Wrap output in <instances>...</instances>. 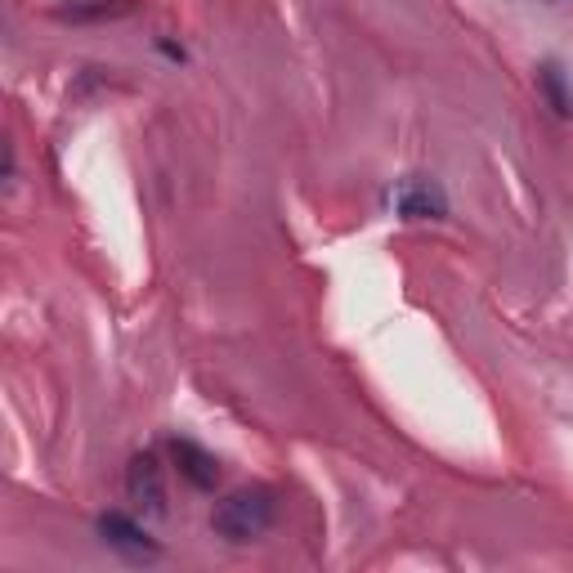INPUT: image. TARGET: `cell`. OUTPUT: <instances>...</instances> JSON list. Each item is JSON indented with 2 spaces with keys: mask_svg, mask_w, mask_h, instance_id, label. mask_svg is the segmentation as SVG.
Listing matches in <instances>:
<instances>
[{
  "mask_svg": "<svg viewBox=\"0 0 573 573\" xmlns=\"http://www.w3.org/2000/svg\"><path fill=\"white\" fill-rule=\"evenodd\" d=\"M72 23H86V19H117V14H131V0H72V5L59 10Z\"/></svg>",
  "mask_w": 573,
  "mask_h": 573,
  "instance_id": "52a82bcc",
  "label": "cell"
},
{
  "mask_svg": "<svg viewBox=\"0 0 573 573\" xmlns=\"http://www.w3.org/2000/svg\"><path fill=\"white\" fill-rule=\"evenodd\" d=\"M99 538L108 551H117L121 560H131V564H153L161 560V547L144 534V524L135 515H121V511H108L99 515Z\"/></svg>",
  "mask_w": 573,
  "mask_h": 573,
  "instance_id": "7a4b0ae2",
  "label": "cell"
},
{
  "mask_svg": "<svg viewBox=\"0 0 573 573\" xmlns=\"http://www.w3.org/2000/svg\"><path fill=\"white\" fill-rule=\"evenodd\" d=\"M538 90H542V99L556 108V117H573V90H569V81H564V72H560L556 63H542V68H538Z\"/></svg>",
  "mask_w": 573,
  "mask_h": 573,
  "instance_id": "8992f818",
  "label": "cell"
},
{
  "mask_svg": "<svg viewBox=\"0 0 573 573\" xmlns=\"http://www.w3.org/2000/svg\"><path fill=\"white\" fill-rule=\"evenodd\" d=\"M394 211L403 220H443L448 216V197H443V188L435 180L413 175V180H403L394 188Z\"/></svg>",
  "mask_w": 573,
  "mask_h": 573,
  "instance_id": "277c9868",
  "label": "cell"
},
{
  "mask_svg": "<svg viewBox=\"0 0 573 573\" xmlns=\"http://www.w3.org/2000/svg\"><path fill=\"white\" fill-rule=\"evenodd\" d=\"M126 498L153 520H161L171 511V502H167V471H161L157 453H135L131 458V466H126Z\"/></svg>",
  "mask_w": 573,
  "mask_h": 573,
  "instance_id": "3957f363",
  "label": "cell"
},
{
  "mask_svg": "<svg viewBox=\"0 0 573 573\" xmlns=\"http://www.w3.org/2000/svg\"><path fill=\"white\" fill-rule=\"evenodd\" d=\"M171 458H175V466H180V475L193 484V488H216V479H220V462L207 453V448H197L193 439H175L171 443Z\"/></svg>",
  "mask_w": 573,
  "mask_h": 573,
  "instance_id": "5b68a950",
  "label": "cell"
},
{
  "mask_svg": "<svg viewBox=\"0 0 573 573\" xmlns=\"http://www.w3.org/2000/svg\"><path fill=\"white\" fill-rule=\"evenodd\" d=\"M273 520H278V498L269 493V488H237V493H229V498L216 507L211 528H216L224 542L242 547V542L265 538L269 528H273Z\"/></svg>",
  "mask_w": 573,
  "mask_h": 573,
  "instance_id": "6da1fadb",
  "label": "cell"
}]
</instances>
